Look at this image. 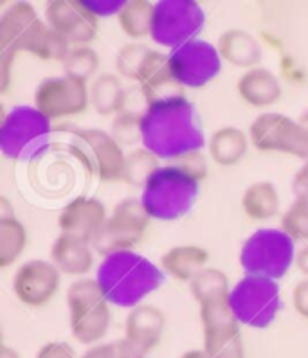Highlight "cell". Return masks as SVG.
<instances>
[{
	"label": "cell",
	"mask_w": 308,
	"mask_h": 358,
	"mask_svg": "<svg viewBox=\"0 0 308 358\" xmlns=\"http://www.w3.org/2000/svg\"><path fill=\"white\" fill-rule=\"evenodd\" d=\"M209 262V252L200 245H177L161 256V270L169 278L190 285Z\"/></svg>",
	"instance_id": "603a6c76"
},
{
	"label": "cell",
	"mask_w": 308,
	"mask_h": 358,
	"mask_svg": "<svg viewBox=\"0 0 308 358\" xmlns=\"http://www.w3.org/2000/svg\"><path fill=\"white\" fill-rule=\"evenodd\" d=\"M181 358H209V357H207L204 350H191V351H186V353H182Z\"/></svg>",
	"instance_id": "bcb514c9"
},
{
	"label": "cell",
	"mask_w": 308,
	"mask_h": 358,
	"mask_svg": "<svg viewBox=\"0 0 308 358\" xmlns=\"http://www.w3.org/2000/svg\"><path fill=\"white\" fill-rule=\"evenodd\" d=\"M292 191L295 199H308V160L295 171L292 178Z\"/></svg>",
	"instance_id": "7bdbcfd3"
},
{
	"label": "cell",
	"mask_w": 308,
	"mask_h": 358,
	"mask_svg": "<svg viewBox=\"0 0 308 358\" xmlns=\"http://www.w3.org/2000/svg\"><path fill=\"white\" fill-rule=\"evenodd\" d=\"M200 182L172 164L159 166L141 191V202L152 220L174 222L193 209Z\"/></svg>",
	"instance_id": "277c9868"
},
{
	"label": "cell",
	"mask_w": 308,
	"mask_h": 358,
	"mask_svg": "<svg viewBox=\"0 0 308 358\" xmlns=\"http://www.w3.org/2000/svg\"><path fill=\"white\" fill-rule=\"evenodd\" d=\"M0 358H20V353L15 348L2 342V345H0Z\"/></svg>",
	"instance_id": "f6af8a7d"
},
{
	"label": "cell",
	"mask_w": 308,
	"mask_h": 358,
	"mask_svg": "<svg viewBox=\"0 0 308 358\" xmlns=\"http://www.w3.org/2000/svg\"><path fill=\"white\" fill-rule=\"evenodd\" d=\"M231 290V282L224 270L215 268V266H206L204 270H200L190 282V292L193 299L199 303V306L211 303V301L229 299Z\"/></svg>",
	"instance_id": "f546056e"
},
{
	"label": "cell",
	"mask_w": 308,
	"mask_h": 358,
	"mask_svg": "<svg viewBox=\"0 0 308 358\" xmlns=\"http://www.w3.org/2000/svg\"><path fill=\"white\" fill-rule=\"evenodd\" d=\"M168 164L175 166V168L190 175L197 182H204L207 178V159L202 153V150L177 157V159L169 160Z\"/></svg>",
	"instance_id": "f35d334b"
},
{
	"label": "cell",
	"mask_w": 308,
	"mask_h": 358,
	"mask_svg": "<svg viewBox=\"0 0 308 358\" xmlns=\"http://www.w3.org/2000/svg\"><path fill=\"white\" fill-rule=\"evenodd\" d=\"M292 306L301 319L308 320V278L300 279L292 288Z\"/></svg>",
	"instance_id": "60d3db41"
},
{
	"label": "cell",
	"mask_w": 308,
	"mask_h": 358,
	"mask_svg": "<svg viewBox=\"0 0 308 358\" xmlns=\"http://www.w3.org/2000/svg\"><path fill=\"white\" fill-rule=\"evenodd\" d=\"M202 350L209 358H245V342L240 324L202 329Z\"/></svg>",
	"instance_id": "f1b7e54d"
},
{
	"label": "cell",
	"mask_w": 308,
	"mask_h": 358,
	"mask_svg": "<svg viewBox=\"0 0 308 358\" xmlns=\"http://www.w3.org/2000/svg\"><path fill=\"white\" fill-rule=\"evenodd\" d=\"M247 134L251 146L258 152L285 153L308 160V114L295 121L278 112H265L251 122Z\"/></svg>",
	"instance_id": "9c48e42d"
},
{
	"label": "cell",
	"mask_w": 308,
	"mask_h": 358,
	"mask_svg": "<svg viewBox=\"0 0 308 358\" xmlns=\"http://www.w3.org/2000/svg\"><path fill=\"white\" fill-rule=\"evenodd\" d=\"M135 83L141 87L146 105L172 96H181L182 89L175 83L168 65V55L150 49L141 64Z\"/></svg>",
	"instance_id": "d6986e66"
},
{
	"label": "cell",
	"mask_w": 308,
	"mask_h": 358,
	"mask_svg": "<svg viewBox=\"0 0 308 358\" xmlns=\"http://www.w3.org/2000/svg\"><path fill=\"white\" fill-rule=\"evenodd\" d=\"M108 213L102 200L94 196H76L72 199L67 206L59 211L58 215V227L59 234L78 238V240L89 241L97 236V232L105 227Z\"/></svg>",
	"instance_id": "2e32d148"
},
{
	"label": "cell",
	"mask_w": 308,
	"mask_h": 358,
	"mask_svg": "<svg viewBox=\"0 0 308 358\" xmlns=\"http://www.w3.org/2000/svg\"><path fill=\"white\" fill-rule=\"evenodd\" d=\"M251 139L249 134H245L241 128L222 127L213 131L207 141V153L215 164L231 168L245 159L249 152Z\"/></svg>",
	"instance_id": "d4e9b609"
},
{
	"label": "cell",
	"mask_w": 308,
	"mask_h": 358,
	"mask_svg": "<svg viewBox=\"0 0 308 358\" xmlns=\"http://www.w3.org/2000/svg\"><path fill=\"white\" fill-rule=\"evenodd\" d=\"M27 247V231L17 216L0 218V268L6 270L24 254Z\"/></svg>",
	"instance_id": "4dcf8cb0"
},
{
	"label": "cell",
	"mask_w": 308,
	"mask_h": 358,
	"mask_svg": "<svg viewBox=\"0 0 308 358\" xmlns=\"http://www.w3.org/2000/svg\"><path fill=\"white\" fill-rule=\"evenodd\" d=\"M155 15V2L152 0H127L118 15L119 27L134 42L150 38Z\"/></svg>",
	"instance_id": "83f0119b"
},
{
	"label": "cell",
	"mask_w": 308,
	"mask_h": 358,
	"mask_svg": "<svg viewBox=\"0 0 308 358\" xmlns=\"http://www.w3.org/2000/svg\"><path fill=\"white\" fill-rule=\"evenodd\" d=\"M281 229L298 243H308V199H295L281 216Z\"/></svg>",
	"instance_id": "836d02e7"
},
{
	"label": "cell",
	"mask_w": 308,
	"mask_h": 358,
	"mask_svg": "<svg viewBox=\"0 0 308 358\" xmlns=\"http://www.w3.org/2000/svg\"><path fill=\"white\" fill-rule=\"evenodd\" d=\"M295 268L300 270L303 278H308V243H304L298 252H295Z\"/></svg>",
	"instance_id": "ee69618b"
},
{
	"label": "cell",
	"mask_w": 308,
	"mask_h": 358,
	"mask_svg": "<svg viewBox=\"0 0 308 358\" xmlns=\"http://www.w3.org/2000/svg\"><path fill=\"white\" fill-rule=\"evenodd\" d=\"M148 52H150V47L141 42H128L122 47H119L114 59L118 76L130 81L137 80V72H139L141 64H143L144 56Z\"/></svg>",
	"instance_id": "e575fe53"
},
{
	"label": "cell",
	"mask_w": 308,
	"mask_h": 358,
	"mask_svg": "<svg viewBox=\"0 0 308 358\" xmlns=\"http://www.w3.org/2000/svg\"><path fill=\"white\" fill-rule=\"evenodd\" d=\"M141 115L143 112H132L125 110L118 114L112 121V135L121 146L125 144L141 143Z\"/></svg>",
	"instance_id": "8d00e7d4"
},
{
	"label": "cell",
	"mask_w": 308,
	"mask_h": 358,
	"mask_svg": "<svg viewBox=\"0 0 308 358\" xmlns=\"http://www.w3.org/2000/svg\"><path fill=\"white\" fill-rule=\"evenodd\" d=\"M34 108H38L49 121L74 117L90 106L89 83L67 74L47 78L34 90Z\"/></svg>",
	"instance_id": "4fadbf2b"
},
{
	"label": "cell",
	"mask_w": 308,
	"mask_h": 358,
	"mask_svg": "<svg viewBox=\"0 0 308 358\" xmlns=\"http://www.w3.org/2000/svg\"><path fill=\"white\" fill-rule=\"evenodd\" d=\"M295 241L281 229H258L240 249V266L245 275L281 279L295 262Z\"/></svg>",
	"instance_id": "8992f818"
},
{
	"label": "cell",
	"mask_w": 308,
	"mask_h": 358,
	"mask_svg": "<svg viewBox=\"0 0 308 358\" xmlns=\"http://www.w3.org/2000/svg\"><path fill=\"white\" fill-rule=\"evenodd\" d=\"M59 287V270L46 259H29L15 272L13 292L24 306H47L58 295Z\"/></svg>",
	"instance_id": "9a60e30c"
},
{
	"label": "cell",
	"mask_w": 308,
	"mask_h": 358,
	"mask_svg": "<svg viewBox=\"0 0 308 358\" xmlns=\"http://www.w3.org/2000/svg\"><path fill=\"white\" fill-rule=\"evenodd\" d=\"M96 281L110 306L132 310L161 288L164 272L143 254L119 250L103 257L96 270Z\"/></svg>",
	"instance_id": "7a4b0ae2"
},
{
	"label": "cell",
	"mask_w": 308,
	"mask_h": 358,
	"mask_svg": "<svg viewBox=\"0 0 308 358\" xmlns=\"http://www.w3.org/2000/svg\"><path fill=\"white\" fill-rule=\"evenodd\" d=\"M96 250L89 241L78 240V238L59 234L51 247V259L49 262L59 270L62 275L72 278H87L94 266Z\"/></svg>",
	"instance_id": "ffe728a7"
},
{
	"label": "cell",
	"mask_w": 308,
	"mask_h": 358,
	"mask_svg": "<svg viewBox=\"0 0 308 358\" xmlns=\"http://www.w3.org/2000/svg\"><path fill=\"white\" fill-rule=\"evenodd\" d=\"M90 106L96 110L99 115H118L125 112L128 94L122 80L118 74L112 72H103L97 78H94L89 85Z\"/></svg>",
	"instance_id": "484cf974"
},
{
	"label": "cell",
	"mask_w": 308,
	"mask_h": 358,
	"mask_svg": "<svg viewBox=\"0 0 308 358\" xmlns=\"http://www.w3.org/2000/svg\"><path fill=\"white\" fill-rule=\"evenodd\" d=\"M71 47V43L58 31L52 29L46 20L40 18L31 27V31L22 42L20 52H29V55L42 59V62H59V64H64Z\"/></svg>",
	"instance_id": "cb8c5ba5"
},
{
	"label": "cell",
	"mask_w": 308,
	"mask_h": 358,
	"mask_svg": "<svg viewBox=\"0 0 308 358\" xmlns=\"http://www.w3.org/2000/svg\"><path fill=\"white\" fill-rule=\"evenodd\" d=\"M43 17L72 47L90 45L96 40L99 20L83 0H51L46 4Z\"/></svg>",
	"instance_id": "5bb4252c"
},
{
	"label": "cell",
	"mask_w": 308,
	"mask_h": 358,
	"mask_svg": "<svg viewBox=\"0 0 308 358\" xmlns=\"http://www.w3.org/2000/svg\"><path fill=\"white\" fill-rule=\"evenodd\" d=\"M67 150L87 169L89 175L102 182H119L127 166V153L108 131L97 128L71 130Z\"/></svg>",
	"instance_id": "52a82bcc"
},
{
	"label": "cell",
	"mask_w": 308,
	"mask_h": 358,
	"mask_svg": "<svg viewBox=\"0 0 308 358\" xmlns=\"http://www.w3.org/2000/svg\"><path fill=\"white\" fill-rule=\"evenodd\" d=\"M206 24L202 6L195 0H161L155 2L150 38L157 45L174 51L199 36Z\"/></svg>",
	"instance_id": "30bf717a"
},
{
	"label": "cell",
	"mask_w": 308,
	"mask_h": 358,
	"mask_svg": "<svg viewBox=\"0 0 308 358\" xmlns=\"http://www.w3.org/2000/svg\"><path fill=\"white\" fill-rule=\"evenodd\" d=\"M83 2L97 20L99 18L118 17L121 13V9L125 8V4H127V0H83Z\"/></svg>",
	"instance_id": "ab89813d"
},
{
	"label": "cell",
	"mask_w": 308,
	"mask_h": 358,
	"mask_svg": "<svg viewBox=\"0 0 308 358\" xmlns=\"http://www.w3.org/2000/svg\"><path fill=\"white\" fill-rule=\"evenodd\" d=\"M150 222L152 218L141 199H122L108 216L105 227L92 240V249L96 254H103V257L119 250H132L144 238Z\"/></svg>",
	"instance_id": "8fae6325"
},
{
	"label": "cell",
	"mask_w": 308,
	"mask_h": 358,
	"mask_svg": "<svg viewBox=\"0 0 308 358\" xmlns=\"http://www.w3.org/2000/svg\"><path fill=\"white\" fill-rule=\"evenodd\" d=\"M69 326L80 344H102L110 328V303L99 290L96 278H80L67 288Z\"/></svg>",
	"instance_id": "5b68a950"
},
{
	"label": "cell",
	"mask_w": 308,
	"mask_h": 358,
	"mask_svg": "<svg viewBox=\"0 0 308 358\" xmlns=\"http://www.w3.org/2000/svg\"><path fill=\"white\" fill-rule=\"evenodd\" d=\"M38 13L29 2H13L0 15V59L15 62L31 27L38 22Z\"/></svg>",
	"instance_id": "ac0fdd59"
},
{
	"label": "cell",
	"mask_w": 308,
	"mask_h": 358,
	"mask_svg": "<svg viewBox=\"0 0 308 358\" xmlns=\"http://www.w3.org/2000/svg\"><path fill=\"white\" fill-rule=\"evenodd\" d=\"M169 72L181 89L197 90L211 83L222 71V58L216 45L195 38L168 52Z\"/></svg>",
	"instance_id": "7c38bea8"
},
{
	"label": "cell",
	"mask_w": 308,
	"mask_h": 358,
	"mask_svg": "<svg viewBox=\"0 0 308 358\" xmlns=\"http://www.w3.org/2000/svg\"><path fill=\"white\" fill-rule=\"evenodd\" d=\"M141 146L159 160H174L207 146L197 110L184 94L144 106L141 115Z\"/></svg>",
	"instance_id": "6da1fadb"
},
{
	"label": "cell",
	"mask_w": 308,
	"mask_h": 358,
	"mask_svg": "<svg viewBox=\"0 0 308 358\" xmlns=\"http://www.w3.org/2000/svg\"><path fill=\"white\" fill-rule=\"evenodd\" d=\"M200 322H202V329H213V328H224V326H234L240 324L232 313L231 306H229L227 299L211 301V303L200 304Z\"/></svg>",
	"instance_id": "d590c367"
},
{
	"label": "cell",
	"mask_w": 308,
	"mask_h": 358,
	"mask_svg": "<svg viewBox=\"0 0 308 358\" xmlns=\"http://www.w3.org/2000/svg\"><path fill=\"white\" fill-rule=\"evenodd\" d=\"M166 313L153 304H139L125 317V337L146 357L161 344L166 331Z\"/></svg>",
	"instance_id": "e0dca14e"
},
{
	"label": "cell",
	"mask_w": 308,
	"mask_h": 358,
	"mask_svg": "<svg viewBox=\"0 0 308 358\" xmlns=\"http://www.w3.org/2000/svg\"><path fill=\"white\" fill-rule=\"evenodd\" d=\"M64 74L76 80L89 83L97 78V71H99V56H97L96 49L90 45H76L71 47L67 58L64 59Z\"/></svg>",
	"instance_id": "1f68e13d"
},
{
	"label": "cell",
	"mask_w": 308,
	"mask_h": 358,
	"mask_svg": "<svg viewBox=\"0 0 308 358\" xmlns=\"http://www.w3.org/2000/svg\"><path fill=\"white\" fill-rule=\"evenodd\" d=\"M80 358H146L127 338L90 345Z\"/></svg>",
	"instance_id": "74e56055"
},
{
	"label": "cell",
	"mask_w": 308,
	"mask_h": 358,
	"mask_svg": "<svg viewBox=\"0 0 308 358\" xmlns=\"http://www.w3.org/2000/svg\"><path fill=\"white\" fill-rule=\"evenodd\" d=\"M0 121V152L6 159L18 162H34L42 159L52 137V121L38 108L27 105L13 106L6 112L2 108Z\"/></svg>",
	"instance_id": "3957f363"
},
{
	"label": "cell",
	"mask_w": 308,
	"mask_h": 358,
	"mask_svg": "<svg viewBox=\"0 0 308 358\" xmlns=\"http://www.w3.org/2000/svg\"><path fill=\"white\" fill-rule=\"evenodd\" d=\"M240 206L244 215L253 222H267L276 218L281 209L278 187L269 180L253 182L241 194Z\"/></svg>",
	"instance_id": "4316f807"
},
{
	"label": "cell",
	"mask_w": 308,
	"mask_h": 358,
	"mask_svg": "<svg viewBox=\"0 0 308 358\" xmlns=\"http://www.w3.org/2000/svg\"><path fill=\"white\" fill-rule=\"evenodd\" d=\"M159 166H161L159 159L152 152L144 150L143 146L137 148V150H132L130 153H127V166H125L121 182L143 189L148 178L152 177V173Z\"/></svg>",
	"instance_id": "d6a6232c"
},
{
	"label": "cell",
	"mask_w": 308,
	"mask_h": 358,
	"mask_svg": "<svg viewBox=\"0 0 308 358\" xmlns=\"http://www.w3.org/2000/svg\"><path fill=\"white\" fill-rule=\"evenodd\" d=\"M237 92L244 103L254 108H269L283 96L279 78L267 67H254L245 71L237 81Z\"/></svg>",
	"instance_id": "44dd1931"
},
{
	"label": "cell",
	"mask_w": 308,
	"mask_h": 358,
	"mask_svg": "<svg viewBox=\"0 0 308 358\" xmlns=\"http://www.w3.org/2000/svg\"><path fill=\"white\" fill-rule=\"evenodd\" d=\"M229 306L240 326L269 328L281 310L278 281L262 275H244L229 294Z\"/></svg>",
	"instance_id": "ba28073f"
},
{
	"label": "cell",
	"mask_w": 308,
	"mask_h": 358,
	"mask_svg": "<svg viewBox=\"0 0 308 358\" xmlns=\"http://www.w3.org/2000/svg\"><path fill=\"white\" fill-rule=\"evenodd\" d=\"M34 358H76V353L67 342H47Z\"/></svg>",
	"instance_id": "b9f144b4"
},
{
	"label": "cell",
	"mask_w": 308,
	"mask_h": 358,
	"mask_svg": "<svg viewBox=\"0 0 308 358\" xmlns=\"http://www.w3.org/2000/svg\"><path fill=\"white\" fill-rule=\"evenodd\" d=\"M216 49L222 62H227L232 67L244 69V72L260 67L263 56L262 45L256 36L238 27H232L220 34L216 40Z\"/></svg>",
	"instance_id": "7402d4cb"
}]
</instances>
